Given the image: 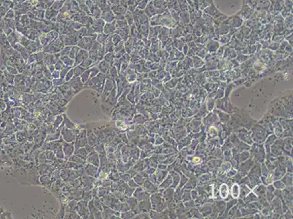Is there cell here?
<instances>
[{
	"mask_svg": "<svg viewBox=\"0 0 293 219\" xmlns=\"http://www.w3.org/2000/svg\"><path fill=\"white\" fill-rule=\"evenodd\" d=\"M177 23L172 18L169 11L166 10L164 13L161 14V19H160V26H166L168 28H174L177 26Z\"/></svg>",
	"mask_w": 293,
	"mask_h": 219,
	"instance_id": "6da1fadb",
	"label": "cell"
},
{
	"mask_svg": "<svg viewBox=\"0 0 293 219\" xmlns=\"http://www.w3.org/2000/svg\"><path fill=\"white\" fill-rule=\"evenodd\" d=\"M243 23V18L241 15H239L235 14L231 17H227V19L223 22V24H225L228 25V26H231V27L239 29V27L242 26Z\"/></svg>",
	"mask_w": 293,
	"mask_h": 219,
	"instance_id": "7a4b0ae2",
	"label": "cell"
},
{
	"mask_svg": "<svg viewBox=\"0 0 293 219\" xmlns=\"http://www.w3.org/2000/svg\"><path fill=\"white\" fill-rule=\"evenodd\" d=\"M203 13L208 15H209V16H211V18H217V17L223 15L221 12H219V10H217V8L215 6L213 2L211 4H210V5H209V6H207V7H205V8L203 9Z\"/></svg>",
	"mask_w": 293,
	"mask_h": 219,
	"instance_id": "3957f363",
	"label": "cell"
},
{
	"mask_svg": "<svg viewBox=\"0 0 293 219\" xmlns=\"http://www.w3.org/2000/svg\"><path fill=\"white\" fill-rule=\"evenodd\" d=\"M190 13H188V10L186 11H180V21L178 24H180V26H182L184 27L187 24H190Z\"/></svg>",
	"mask_w": 293,
	"mask_h": 219,
	"instance_id": "277c9868",
	"label": "cell"
},
{
	"mask_svg": "<svg viewBox=\"0 0 293 219\" xmlns=\"http://www.w3.org/2000/svg\"><path fill=\"white\" fill-rule=\"evenodd\" d=\"M206 46L209 51H216L219 48V42L215 39H209L207 40Z\"/></svg>",
	"mask_w": 293,
	"mask_h": 219,
	"instance_id": "5b68a950",
	"label": "cell"
},
{
	"mask_svg": "<svg viewBox=\"0 0 293 219\" xmlns=\"http://www.w3.org/2000/svg\"><path fill=\"white\" fill-rule=\"evenodd\" d=\"M145 13L149 17H152L157 14L155 7H154L153 2H150V3L148 4V6H147V9L145 10Z\"/></svg>",
	"mask_w": 293,
	"mask_h": 219,
	"instance_id": "8992f818",
	"label": "cell"
},
{
	"mask_svg": "<svg viewBox=\"0 0 293 219\" xmlns=\"http://www.w3.org/2000/svg\"><path fill=\"white\" fill-rule=\"evenodd\" d=\"M150 24L152 26H160V19H161V15L156 14L153 16L150 17Z\"/></svg>",
	"mask_w": 293,
	"mask_h": 219,
	"instance_id": "52a82bcc",
	"label": "cell"
},
{
	"mask_svg": "<svg viewBox=\"0 0 293 219\" xmlns=\"http://www.w3.org/2000/svg\"><path fill=\"white\" fill-rule=\"evenodd\" d=\"M286 19L284 21V26H285L286 29H290L292 30V14L290 13L288 16L286 17Z\"/></svg>",
	"mask_w": 293,
	"mask_h": 219,
	"instance_id": "ba28073f",
	"label": "cell"
},
{
	"mask_svg": "<svg viewBox=\"0 0 293 219\" xmlns=\"http://www.w3.org/2000/svg\"><path fill=\"white\" fill-rule=\"evenodd\" d=\"M231 37L232 36L230 35L229 34H223V35L219 36L217 41H219V42L222 44H227L230 42Z\"/></svg>",
	"mask_w": 293,
	"mask_h": 219,
	"instance_id": "9c48e42d",
	"label": "cell"
},
{
	"mask_svg": "<svg viewBox=\"0 0 293 219\" xmlns=\"http://www.w3.org/2000/svg\"><path fill=\"white\" fill-rule=\"evenodd\" d=\"M220 196L223 199H225L228 196V187L226 184H223L219 189Z\"/></svg>",
	"mask_w": 293,
	"mask_h": 219,
	"instance_id": "30bf717a",
	"label": "cell"
},
{
	"mask_svg": "<svg viewBox=\"0 0 293 219\" xmlns=\"http://www.w3.org/2000/svg\"><path fill=\"white\" fill-rule=\"evenodd\" d=\"M239 193H240V188H239L238 184H233L231 189V194L233 198L236 199L239 197Z\"/></svg>",
	"mask_w": 293,
	"mask_h": 219,
	"instance_id": "8fae6325",
	"label": "cell"
},
{
	"mask_svg": "<svg viewBox=\"0 0 293 219\" xmlns=\"http://www.w3.org/2000/svg\"><path fill=\"white\" fill-rule=\"evenodd\" d=\"M284 36L283 34H280V33L274 34V35L272 36V37H271L272 41H274V42H282V41L284 40Z\"/></svg>",
	"mask_w": 293,
	"mask_h": 219,
	"instance_id": "7c38bea8",
	"label": "cell"
},
{
	"mask_svg": "<svg viewBox=\"0 0 293 219\" xmlns=\"http://www.w3.org/2000/svg\"><path fill=\"white\" fill-rule=\"evenodd\" d=\"M242 34V35L243 37L245 36H248L250 34V32H251V28L248 27V26H244V27L242 28V29L241 31H239Z\"/></svg>",
	"mask_w": 293,
	"mask_h": 219,
	"instance_id": "4fadbf2b",
	"label": "cell"
},
{
	"mask_svg": "<svg viewBox=\"0 0 293 219\" xmlns=\"http://www.w3.org/2000/svg\"><path fill=\"white\" fill-rule=\"evenodd\" d=\"M285 5L287 6L286 9H287L288 10H291V9L292 8V2L291 0H286L285 2Z\"/></svg>",
	"mask_w": 293,
	"mask_h": 219,
	"instance_id": "5bb4252c",
	"label": "cell"
},
{
	"mask_svg": "<svg viewBox=\"0 0 293 219\" xmlns=\"http://www.w3.org/2000/svg\"><path fill=\"white\" fill-rule=\"evenodd\" d=\"M279 43H276L275 42L274 44H272V45H270V47H272V48H272V49H277L278 47H276V46H279Z\"/></svg>",
	"mask_w": 293,
	"mask_h": 219,
	"instance_id": "9a60e30c",
	"label": "cell"
},
{
	"mask_svg": "<svg viewBox=\"0 0 293 219\" xmlns=\"http://www.w3.org/2000/svg\"><path fill=\"white\" fill-rule=\"evenodd\" d=\"M273 177H274V176H273V174H272V173H271V174H270V175H269V177H268V182H269V183L272 182Z\"/></svg>",
	"mask_w": 293,
	"mask_h": 219,
	"instance_id": "2e32d148",
	"label": "cell"
},
{
	"mask_svg": "<svg viewBox=\"0 0 293 219\" xmlns=\"http://www.w3.org/2000/svg\"><path fill=\"white\" fill-rule=\"evenodd\" d=\"M194 161H196V162H198V161H200V159H199V158H197V157H195V158L194 159Z\"/></svg>",
	"mask_w": 293,
	"mask_h": 219,
	"instance_id": "e0dca14e",
	"label": "cell"
}]
</instances>
